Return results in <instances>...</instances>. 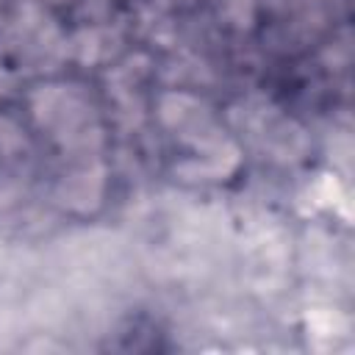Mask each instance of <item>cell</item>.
<instances>
[{
	"label": "cell",
	"mask_w": 355,
	"mask_h": 355,
	"mask_svg": "<svg viewBox=\"0 0 355 355\" xmlns=\"http://www.w3.org/2000/svg\"><path fill=\"white\" fill-rule=\"evenodd\" d=\"M227 14L236 25H250L252 19V0H227Z\"/></svg>",
	"instance_id": "6da1fadb"
}]
</instances>
